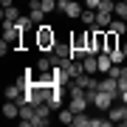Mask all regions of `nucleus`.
Listing matches in <instances>:
<instances>
[{"instance_id": "obj_1", "label": "nucleus", "mask_w": 127, "mask_h": 127, "mask_svg": "<svg viewBox=\"0 0 127 127\" xmlns=\"http://www.w3.org/2000/svg\"><path fill=\"white\" fill-rule=\"evenodd\" d=\"M34 45L40 48V51H45V54L54 51V45H57V31H54V26H51V23H40V26H37Z\"/></svg>"}, {"instance_id": "obj_2", "label": "nucleus", "mask_w": 127, "mask_h": 127, "mask_svg": "<svg viewBox=\"0 0 127 127\" xmlns=\"http://www.w3.org/2000/svg\"><path fill=\"white\" fill-rule=\"evenodd\" d=\"M3 40L9 42L11 48H23V31H20L11 20H3Z\"/></svg>"}, {"instance_id": "obj_3", "label": "nucleus", "mask_w": 127, "mask_h": 127, "mask_svg": "<svg viewBox=\"0 0 127 127\" xmlns=\"http://www.w3.org/2000/svg\"><path fill=\"white\" fill-rule=\"evenodd\" d=\"M59 11H62L65 17H71V20H79L85 9H82L76 0H59Z\"/></svg>"}, {"instance_id": "obj_4", "label": "nucleus", "mask_w": 127, "mask_h": 127, "mask_svg": "<svg viewBox=\"0 0 127 127\" xmlns=\"http://www.w3.org/2000/svg\"><path fill=\"white\" fill-rule=\"evenodd\" d=\"M116 20V14H113V6H104V9L96 11V28H110V23Z\"/></svg>"}, {"instance_id": "obj_5", "label": "nucleus", "mask_w": 127, "mask_h": 127, "mask_svg": "<svg viewBox=\"0 0 127 127\" xmlns=\"http://www.w3.org/2000/svg\"><path fill=\"white\" fill-rule=\"evenodd\" d=\"M51 110H54V107H51L48 102L45 104H37V116H34V124L31 127H45L51 122Z\"/></svg>"}, {"instance_id": "obj_6", "label": "nucleus", "mask_w": 127, "mask_h": 127, "mask_svg": "<svg viewBox=\"0 0 127 127\" xmlns=\"http://www.w3.org/2000/svg\"><path fill=\"white\" fill-rule=\"evenodd\" d=\"M107 119H110L113 124H122L124 119H127V104H124V102H122V104H113V107L107 110Z\"/></svg>"}, {"instance_id": "obj_7", "label": "nucleus", "mask_w": 127, "mask_h": 127, "mask_svg": "<svg viewBox=\"0 0 127 127\" xmlns=\"http://www.w3.org/2000/svg\"><path fill=\"white\" fill-rule=\"evenodd\" d=\"M76 85L82 88V91H91V88H99V79H96V73H79L76 79Z\"/></svg>"}, {"instance_id": "obj_8", "label": "nucleus", "mask_w": 127, "mask_h": 127, "mask_svg": "<svg viewBox=\"0 0 127 127\" xmlns=\"http://www.w3.org/2000/svg\"><path fill=\"white\" fill-rule=\"evenodd\" d=\"M99 91H107V93H113V96H119L122 91H119V79L116 76H104V79H99Z\"/></svg>"}, {"instance_id": "obj_9", "label": "nucleus", "mask_w": 127, "mask_h": 127, "mask_svg": "<svg viewBox=\"0 0 127 127\" xmlns=\"http://www.w3.org/2000/svg\"><path fill=\"white\" fill-rule=\"evenodd\" d=\"M119 31H110V28H104V45H107V51H116V48H122L119 45Z\"/></svg>"}, {"instance_id": "obj_10", "label": "nucleus", "mask_w": 127, "mask_h": 127, "mask_svg": "<svg viewBox=\"0 0 127 127\" xmlns=\"http://www.w3.org/2000/svg\"><path fill=\"white\" fill-rule=\"evenodd\" d=\"M82 65H85V73H99V54H88Z\"/></svg>"}, {"instance_id": "obj_11", "label": "nucleus", "mask_w": 127, "mask_h": 127, "mask_svg": "<svg viewBox=\"0 0 127 127\" xmlns=\"http://www.w3.org/2000/svg\"><path fill=\"white\" fill-rule=\"evenodd\" d=\"M102 51H107V45H104V28H96V34H93V54H102Z\"/></svg>"}, {"instance_id": "obj_12", "label": "nucleus", "mask_w": 127, "mask_h": 127, "mask_svg": "<svg viewBox=\"0 0 127 127\" xmlns=\"http://www.w3.org/2000/svg\"><path fill=\"white\" fill-rule=\"evenodd\" d=\"M110 68H113V59H110L107 51H102L99 54V73H110Z\"/></svg>"}, {"instance_id": "obj_13", "label": "nucleus", "mask_w": 127, "mask_h": 127, "mask_svg": "<svg viewBox=\"0 0 127 127\" xmlns=\"http://www.w3.org/2000/svg\"><path fill=\"white\" fill-rule=\"evenodd\" d=\"M48 104H51L54 110H59V107H62V88H57V91L48 96Z\"/></svg>"}, {"instance_id": "obj_14", "label": "nucleus", "mask_w": 127, "mask_h": 127, "mask_svg": "<svg viewBox=\"0 0 127 127\" xmlns=\"http://www.w3.org/2000/svg\"><path fill=\"white\" fill-rule=\"evenodd\" d=\"M110 59H113V65H124L127 62V54H124V48H116V51H107Z\"/></svg>"}, {"instance_id": "obj_15", "label": "nucleus", "mask_w": 127, "mask_h": 127, "mask_svg": "<svg viewBox=\"0 0 127 127\" xmlns=\"http://www.w3.org/2000/svg\"><path fill=\"white\" fill-rule=\"evenodd\" d=\"M113 14L119 20H127V3H124V0H116V3H113Z\"/></svg>"}, {"instance_id": "obj_16", "label": "nucleus", "mask_w": 127, "mask_h": 127, "mask_svg": "<svg viewBox=\"0 0 127 127\" xmlns=\"http://www.w3.org/2000/svg\"><path fill=\"white\" fill-rule=\"evenodd\" d=\"M51 68H54V57H48V54H45V57H40V62H37V71L42 73V71H51Z\"/></svg>"}, {"instance_id": "obj_17", "label": "nucleus", "mask_w": 127, "mask_h": 127, "mask_svg": "<svg viewBox=\"0 0 127 127\" xmlns=\"http://www.w3.org/2000/svg\"><path fill=\"white\" fill-rule=\"evenodd\" d=\"M73 116H76V113H73V110L71 107H59V122H62V124H73Z\"/></svg>"}, {"instance_id": "obj_18", "label": "nucleus", "mask_w": 127, "mask_h": 127, "mask_svg": "<svg viewBox=\"0 0 127 127\" xmlns=\"http://www.w3.org/2000/svg\"><path fill=\"white\" fill-rule=\"evenodd\" d=\"M82 23H85V26H96V11L93 9H85V11H82Z\"/></svg>"}, {"instance_id": "obj_19", "label": "nucleus", "mask_w": 127, "mask_h": 127, "mask_svg": "<svg viewBox=\"0 0 127 127\" xmlns=\"http://www.w3.org/2000/svg\"><path fill=\"white\" fill-rule=\"evenodd\" d=\"M73 127H91V116L88 113H76L73 116Z\"/></svg>"}, {"instance_id": "obj_20", "label": "nucleus", "mask_w": 127, "mask_h": 127, "mask_svg": "<svg viewBox=\"0 0 127 127\" xmlns=\"http://www.w3.org/2000/svg\"><path fill=\"white\" fill-rule=\"evenodd\" d=\"M17 17H20L17 6H9V9H3V20H11V23H14V20H17Z\"/></svg>"}, {"instance_id": "obj_21", "label": "nucleus", "mask_w": 127, "mask_h": 127, "mask_svg": "<svg viewBox=\"0 0 127 127\" xmlns=\"http://www.w3.org/2000/svg\"><path fill=\"white\" fill-rule=\"evenodd\" d=\"M42 9H45V14H51L54 9H59V0H42Z\"/></svg>"}, {"instance_id": "obj_22", "label": "nucleus", "mask_w": 127, "mask_h": 127, "mask_svg": "<svg viewBox=\"0 0 127 127\" xmlns=\"http://www.w3.org/2000/svg\"><path fill=\"white\" fill-rule=\"evenodd\" d=\"M107 124H113L110 119H91V127H107Z\"/></svg>"}, {"instance_id": "obj_23", "label": "nucleus", "mask_w": 127, "mask_h": 127, "mask_svg": "<svg viewBox=\"0 0 127 127\" xmlns=\"http://www.w3.org/2000/svg\"><path fill=\"white\" fill-rule=\"evenodd\" d=\"M85 9H93V11H99V9H102V0H85Z\"/></svg>"}, {"instance_id": "obj_24", "label": "nucleus", "mask_w": 127, "mask_h": 127, "mask_svg": "<svg viewBox=\"0 0 127 127\" xmlns=\"http://www.w3.org/2000/svg\"><path fill=\"white\" fill-rule=\"evenodd\" d=\"M0 6H3V9H9V6H14V0H0Z\"/></svg>"}, {"instance_id": "obj_25", "label": "nucleus", "mask_w": 127, "mask_h": 127, "mask_svg": "<svg viewBox=\"0 0 127 127\" xmlns=\"http://www.w3.org/2000/svg\"><path fill=\"white\" fill-rule=\"evenodd\" d=\"M119 102H124V104H127V91H122V93H119Z\"/></svg>"}, {"instance_id": "obj_26", "label": "nucleus", "mask_w": 127, "mask_h": 127, "mask_svg": "<svg viewBox=\"0 0 127 127\" xmlns=\"http://www.w3.org/2000/svg\"><path fill=\"white\" fill-rule=\"evenodd\" d=\"M122 48H124V54H127V42H124V45H122Z\"/></svg>"}, {"instance_id": "obj_27", "label": "nucleus", "mask_w": 127, "mask_h": 127, "mask_svg": "<svg viewBox=\"0 0 127 127\" xmlns=\"http://www.w3.org/2000/svg\"><path fill=\"white\" fill-rule=\"evenodd\" d=\"M124 3H127V0H124Z\"/></svg>"}]
</instances>
